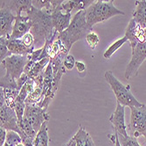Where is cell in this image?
I'll list each match as a JSON object with an SVG mask.
<instances>
[{
  "label": "cell",
  "instance_id": "cell-1",
  "mask_svg": "<svg viewBox=\"0 0 146 146\" xmlns=\"http://www.w3.org/2000/svg\"><path fill=\"white\" fill-rule=\"evenodd\" d=\"M26 16H28L33 22V27L30 33L34 37L35 44L45 45L46 40L58 33L52 26V11L38 10L33 6L26 13Z\"/></svg>",
  "mask_w": 146,
  "mask_h": 146
},
{
  "label": "cell",
  "instance_id": "cell-2",
  "mask_svg": "<svg viewBox=\"0 0 146 146\" xmlns=\"http://www.w3.org/2000/svg\"><path fill=\"white\" fill-rule=\"evenodd\" d=\"M93 31V28L88 25L86 20V11H77L73 16L68 27L58 34L63 45L70 51L72 46L80 39L86 38Z\"/></svg>",
  "mask_w": 146,
  "mask_h": 146
},
{
  "label": "cell",
  "instance_id": "cell-3",
  "mask_svg": "<svg viewBox=\"0 0 146 146\" xmlns=\"http://www.w3.org/2000/svg\"><path fill=\"white\" fill-rule=\"evenodd\" d=\"M28 62L27 56L12 54L1 61V68L5 69V74L1 77L0 87L18 90L17 80L24 74L25 68ZM19 91V90H18Z\"/></svg>",
  "mask_w": 146,
  "mask_h": 146
},
{
  "label": "cell",
  "instance_id": "cell-4",
  "mask_svg": "<svg viewBox=\"0 0 146 146\" xmlns=\"http://www.w3.org/2000/svg\"><path fill=\"white\" fill-rule=\"evenodd\" d=\"M114 1H95L86 10V20L88 25L93 28V25L106 21L116 15H124L125 13L114 5Z\"/></svg>",
  "mask_w": 146,
  "mask_h": 146
},
{
  "label": "cell",
  "instance_id": "cell-5",
  "mask_svg": "<svg viewBox=\"0 0 146 146\" xmlns=\"http://www.w3.org/2000/svg\"><path fill=\"white\" fill-rule=\"evenodd\" d=\"M104 77L116 97V101L124 107H136L139 108L143 105V103L139 102L137 98L132 95L129 86H124L116 77L113 74L111 71H107L104 74Z\"/></svg>",
  "mask_w": 146,
  "mask_h": 146
},
{
  "label": "cell",
  "instance_id": "cell-6",
  "mask_svg": "<svg viewBox=\"0 0 146 146\" xmlns=\"http://www.w3.org/2000/svg\"><path fill=\"white\" fill-rule=\"evenodd\" d=\"M130 109V123L129 125V135L137 138L146 132V104L141 107Z\"/></svg>",
  "mask_w": 146,
  "mask_h": 146
},
{
  "label": "cell",
  "instance_id": "cell-7",
  "mask_svg": "<svg viewBox=\"0 0 146 146\" xmlns=\"http://www.w3.org/2000/svg\"><path fill=\"white\" fill-rule=\"evenodd\" d=\"M24 118L27 120L33 127L36 132L40 129L44 123L48 122L50 116L46 113V110L38 104H26Z\"/></svg>",
  "mask_w": 146,
  "mask_h": 146
},
{
  "label": "cell",
  "instance_id": "cell-8",
  "mask_svg": "<svg viewBox=\"0 0 146 146\" xmlns=\"http://www.w3.org/2000/svg\"><path fill=\"white\" fill-rule=\"evenodd\" d=\"M64 1L62 0H52L51 3L52 5V26L55 31H57L59 33H62L67 29L72 20V15L71 13H66L63 12V10L61 8V5Z\"/></svg>",
  "mask_w": 146,
  "mask_h": 146
},
{
  "label": "cell",
  "instance_id": "cell-9",
  "mask_svg": "<svg viewBox=\"0 0 146 146\" xmlns=\"http://www.w3.org/2000/svg\"><path fill=\"white\" fill-rule=\"evenodd\" d=\"M146 60V42L139 43L137 46L132 49L131 60L128 64L124 76L127 80L134 77L137 74V71L143 62Z\"/></svg>",
  "mask_w": 146,
  "mask_h": 146
},
{
  "label": "cell",
  "instance_id": "cell-10",
  "mask_svg": "<svg viewBox=\"0 0 146 146\" xmlns=\"http://www.w3.org/2000/svg\"><path fill=\"white\" fill-rule=\"evenodd\" d=\"M0 128L16 131L19 135L21 134V129L15 110L8 107L5 103L0 107Z\"/></svg>",
  "mask_w": 146,
  "mask_h": 146
},
{
  "label": "cell",
  "instance_id": "cell-11",
  "mask_svg": "<svg viewBox=\"0 0 146 146\" xmlns=\"http://www.w3.org/2000/svg\"><path fill=\"white\" fill-rule=\"evenodd\" d=\"M16 15L11 9L5 5V1L1 3V10H0V37H7L10 38L13 28V22H15Z\"/></svg>",
  "mask_w": 146,
  "mask_h": 146
},
{
  "label": "cell",
  "instance_id": "cell-12",
  "mask_svg": "<svg viewBox=\"0 0 146 146\" xmlns=\"http://www.w3.org/2000/svg\"><path fill=\"white\" fill-rule=\"evenodd\" d=\"M110 121L112 124V127L115 131H116L118 135L123 137H128L127 126L125 123V107L122 106L120 103L116 104V108L115 111L110 117Z\"/></svg>",
  "mask_w": 146,
  "mask_h": 146
},
{
  "label": "cell",
  "instance_id": "cell-13",
  "mask_svg": "<svg viewBox=\"0 0 146 146\" xmlns=\"http://www.w3.org/2000/svg\"><path fill=\"white\" fill-rule=\"evenodd\" d=\"M125 37L128 38L131 49H134L139 43L146 42L143 37V28H142L133 19H130L125 30Z\"/></svg>",
  "mask_w": 146,
  "mask_h": 146
},
{
  "label": "cell",
  "instance_id": "cell-14",
  "mask_svg": "<svg viewBox=\"0 0 146 146\" xmlns=\"http://www.w3.org/2000/svg\"><path fill=\"white\" fill-rule=\"evenodd\" d=\"M33 22L28 16H16L10 39H21L26 33H30Z\"/></svg>",
  "mask_w": 146,
  "mask_h": 146
},
{
  "label": "cell",
  "instance_id": "cell-15",
  "mask_svg": "<svg viewBox=\"0 0 146 146\" xmlns=\"http://www.w3.org/2000/svg\"><path fill=\"white\" fill-rule=\"evenodd\" d=\"M50 62L49 58H45L39 61L33 62L31 60H28L27 64H26L24 73L27 74L30 79L35 80L38 76H39L41 74L45 72L44 69L46 68L47 65Z\"/></svg>",
  "mask_w": 146,
  "mask_h": 146
},
{
  "label": "cell",
  "instance_id": "cell-16",
  "mask_svg": "<svg viewBox=\"0 0 146 146\" xmlns=\"http://www.w3.org/2000/svg\"><path fill=\"white\" fill-rule=\"evenodd\" d=\"M63 146H96L90 135L84 128H80L75 135Z\"/></svg>",
  "mask_w": 146,
  "mask_h": 146
},
{
  "label": "cell",
  "instance_id": "cell-17",
  "mask_svg": "<svg viewBox=\"0 0 146 146\" xmlns=\"http://www.w3.org/2000/svg\"><path fill=\"white\" fill-rule=\"evenodd\" d=\"M7 46L10 52V54H15V55H23V56H28L29 54H33L34 48H28L26 47L22 39H10L8 38Z\"/></svg>",
  "mask_w": 146,
  "mask_h": 146
},
{
  "label": "cell",
  "instance_id": "cell-18",
  "mask_svg": "<svg viewBox=\"0 0 146 146\" xmlns=\"http://www.w3.org/2000/svg\"><path fill=\"white\" fill-rule=\"evenodd\" d=\"M94 2V0H73V1L69 0L67 2H63L61 8L66 13H71L74 10L77 11H86Z\"/></svg>",
  "mask_w": 146,
  "mask_h": 146
},
{
  "label": "cell",
  "instance_id": "cell-19",
  "mask_svg": "<svg viewBox=\"0 0 146 146\" xmlns=\"http://www.w3.org/2000/svg\"><path fill=\"white\" fill-rule=\"evenodd\" d=\"M5 5L16 16H20L22 12L27 13L33 7V0H16V1H5Z\"/></svg>",
  "mask_w": 146,
  "mask_h": 146
},
{
  "label": "cell",
  "instance_id": "cell-20",
  "mask_svg": "<svg viewBox=\"0 0 146 146\" xmlns=\"http://www.w3.org/2000/svg\"><path fill=\"white\" fill-rule=\"evenodd\" d=\"M133 19L142 28H146V0L136 1L135 9L132 12Z\"/></svg>",
  "mask_w": 146,
  "mask_h": 146
},
{
  "label": "cell",
  "instance_id": "cell-21",
  "mask_svg": "<svg viewBox=\"0 0 146 146\" xmlns=\"http://www.w3.org/2000/svg\"><path fill=\"white\" fill-rule=\"evenodd\" d=\"M34 146H48L49 136L47 132V122L44 123L40 129L37 132L36 137L33 141Z\"/></svg>",
  "mask_w": 146,
  "mask_h": 146
},
{
  "label": "cell",
  "instance_id": "cell-22",
  "mask_svg": "<svg viewBox=\"0 0 146 146\" xmlns=\"http://www.w3.org/2000/svg\"><path fill=\"white\" fill-rule=\"evenodd\" d=\"M1 91L3 92L5 104L8 106V107H10L11 109L14 110L15 105H16V99H17L18 96H19V91H18L16 89L2 88H1Z\"/></svg>",
  "mask_w": 146,
  "mask_h": 146
},
{
  "label": "cell",
  "instance_id": "cell-23",
  "mask_svg": "<svg viewBox=\"0 0 146 146\" xmlns=\"http://www.w3.org/2000/svg\"><path fill=\"white\" fill-rule=\"evenodd\" d=\"M19 127L21 129V134H20L21 138L28 137L34 141L36 135H37V132L35 131L33 127L31 125V123L26 120L25 118H24L23 121L19 123Z\"/></svg>",
  "mask_w": 146,
  "mask_h": 146
},
{
  "label": "cell",
  "instance_id": "cell-24",
  "mask_svg": "<svg viewBox=\"0 0 146 146\" xmlns=\"http://www.w3.org/2000/svg\"><path fill=\"white\" fill-rule=\"evenodd\" d=\"M128 41V38L124 36L123 38H119V39H117V40H115L114 43H112L110 46H109V48L106 50L105 52H104V54H103V57L105 58V59H110L111 57H112V55L115 54V52L120 48V47H122L123 46V44H125L126 42Z\"/></svg>",
  "mask_w": 146,
  "mask_h": 146
},
{
  "label": "cell",
  "instance_id": "cell-25",
  "mask_svg": "<svg viewBox=\"0 0 146 146\" xmlns=\"http://www.w3.org/2000/svg\"><path fill=\"white\" fill-rule=\"evenodd\" d=\"M20 143H22V138L18 132L13 130H7L6 140L5 144L8 146H16Z\"/></svg>",
  "mask_w": 146,
  "mask_h": 146
},
{
  "label": "cell",
  "instance_id": "cell-26",
  "mask_svg": "<svg viewBox=\"0 0 146 146\" xmlns=\"http://www.w3.org/2000/svg\"><path fill=\"white\" fill-rule=\"evenodd\" d=\"M7 37H0V60H1V61L5 60L7 57L11 56L7 46Z\"/></svg>",
  "mask_w": 146,
  "mask_h": 146
},
{
  "label": "cell",
  "instance_id": "cell-27",
  "mask_svg": "<svg viewBox=\"0 0 146 146\" xmlns=\"http://www.w3.org/2000/svg\"><path fill=\"white\" fill-rule=\"evenodd\" d=\"M117 136H118V139H119V142H120L121 146H141L139 143L137 142V138L134 137H130V136L123 137L121 135H118V133H117Z\"/></svg>",
  "mask_w": 146,
  "mask_h": 146
},
{
  "label": "cell",
  "instance_id": "cell-28",
  "mask_svg": "<svg viewBox=\"0 0 146 146\" xmlns=\"http://www.w3.org/2000/svg\"><path fill=\"white\" fill-rule=\"evenodd\" d=\"M33 6L38 10H47L52 11V5L50 0H33Z\"/></svg>",
  "mask_w": 146,
  "mask_h": 146
},
{
  "label": "cell",
  "instance_id": "cell-29",
  "mask_svg": "<svg viewBox=\"0 0 146 146\" xmlns=\"http://www.w3.org/2000/svg\"><path fill=\"white\" fill-rule=\"evenodd\" d=\"M86 40H87V43L88 45L89 46V47L92 49V50H94L97 45L99 44L100 42V38H99V36L94 32V31H92L90 32L87 37H86Z\"/></svg>",
  "mask_w": 146,
  "mask_h": 146
},
{
  "label": "cell",
  "instance_id": "cell-30",
  "mask_svg": "<svg viewBox=\"0 0 146 146\" xmlns=\"http://www.w3.org/2000/svg\"><path fill=\"white\" fill-rule=\"evenodd\" d=\"M22 41L24 43V45L28 47V48H34V43H35V39L33 35L31 33H26L22 38Z\"/></svg>",
  "mask_w": 146,
  "mask_h": 146
},
{
  "label": "cell",
  "instance_id": "cell-31",
  "mask_svg": "<svg viewBox=\"0 0 146 146\" xmlns=\"http://www.w3.org/2000/svg\"><path fill=\"white\" fill-rule=\"evenodd\" d=\"M75 59L73 55L68 54L66 59L63 61V65H64V68L67 69V70H72L74 67H75Z\"/></svg>",
  "mask_w": 146,
  "mask_h": 146
},
{
  "label": "cell",
  "instance_id": "cell-32",
  "mask_svg": "<svg viewBox=\"0 0 146 146\" xmlns=\"http://www.w3.org/2000/svg\"><path fill=\"white\" fill-rule=\"evenodd\" d=\"M29 80V77L27 74H25V73L17 80V86H18V90L20 91V89L23 88V86L26 83V82H27Z\"/></svg>",
  "mask_w": 146,
  "mask_h": 146
},
{
  "label": "cell",
  "instance_id": "cell-33",
  "mask_svg": "<svg viewBox=\"0 0 146 146\" xmlns=\"http://www.w3.org/2000/svg\"><path fill=\"white\" fill-rule=\"evenodd\" d=\"M6 134H7V130L0 128V146L5 145L6 140Z\"/></svg>",
  "mask_w": 146,
  "mask_h": 146
},
{
  "label": "cell",
  "instance_id": "cell-34",
  "mask_svg": "<svg viewBox=\"0 0 146 146\" xmlns=\"http://www.w3.org/2000/svg\"><path fill=\"white\" fill-rule=\"evenodd\" d=\"M75 68H76V69H77V71L79 73H83L87 69L86 64L83 61H76V63H75Z\"/></svg>",
  "mask_w": 146,
  "mask_h": 146
},
{
  "label": "cell",
  "instance_id": "cell-35",
  "mask_svg": "<svg viewBox=\"0 0 146 146\" xmlns=\"http://www.w3.org/2000/svg\"><path fill=\"white\" fill-rule=\"evenodd\" d=\"M114 132L115 133V146H121L120 144V142H119V139H118V136H117V132L114 130Z\"/></svg>",
  "mask_w": 146,
  "mask_h": 146
},
{
  "label": "cell",
  "instance_id": "cell-36",
  "mask_svg": "<svg viewBox=\"0 0 146 146\" xmlns=\"http://www.w3.org/2000/svg\"><path fill=\"white\" fill-rule=\"evenodd\" d=\"M16 146H25V145L23 144V143H19V144H17Z\"/></svg>",
  "mask_w": 146,
  "mask_h": 146
},
{
  "label": "cell",
  "instance_id": "cell-37",
  "mask_svg": "<svg viewBox=\"0 0 146 146\" xmlns=\"http://www.w3.org/2000/svg\"><path fill=\"white\" fill-rule=\"evenodd\" d=\"M143 137L145 138V140H146V132H145V133H143Z\"/></svg>",
  "mask_w": 146,
  "mask_h": 146
}]
</instances>
